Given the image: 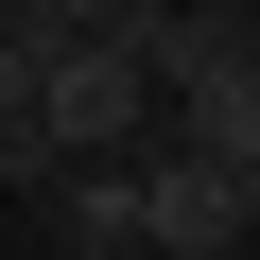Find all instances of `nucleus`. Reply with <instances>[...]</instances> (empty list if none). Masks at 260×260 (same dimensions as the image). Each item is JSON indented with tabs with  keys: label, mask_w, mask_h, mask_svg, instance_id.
I'll return each mask as SVG.
<instances>
[{
	"label": "nucleus",
	"mask_w": 260,
	"mask_h": 260,
	"mask_svg": "<svg viewBox=\"0 0 260 260\" xmlns=\"http://www.w3.org/2000/svg\"><path fill=\"white\" fill-rule=\"evenodd\" d=\"M156 104H174V139H208V156L260 174V18H191V0H174V35H156Z\"/></svg>",
	"instance_id": "1"
},
{
	"label": "nucleus",
	"mask_w": 260,
	"mask_h": 260,
	"mask_svg": "<svg viewBox=\"0 0 260 260\" xmlns=\"http://www.w3.org/2000/svg\"><path fill=\"white\" fill-rule=\"evenodd\" d=\"M18 121H35L52 156H139V121H156V70L121 52V35H52V52H35V104H18Z\"/></svg>",
	"instance_id": "2"
},
{
	"label": "nucleus",
	"mask_w": 260,
	"mask_h": 260,
	"mask_svg": "<svg viewBox=\"0 0 260 260\" xmlns=\"http://www.w3.org/2000/svg\"><path fill=\"white\" fill-rule=\"evenodd\" d=\"M243 225H260V174L243 156H208V139L139 156V260H225Z\"/></svg>",
	"instance_id": "3"
},
{
	"label": "nucleus",
	"mask_w": 260,
	"mask_h": 260,
	"mask_svg": "<svg viewBox=\"0 0 260 260\" xmlns=\"http://www.w3.org/2000/svg\"><path fill=\"white\" fill-rule=\"evenodd\" d=\"M35 52H52V18H0V121L35 104Z\"/></svg>",
	"instance_id": "4"
},
{
	"label": "nucleus",
	"mask_w": 260,
	"mask_h": 260,
	"mask_svg": "<svg viewBox=\"0 0 260 260\" xmlns=\"http://www.w3.org/2000/svg\"><path fill=\"white\" fill-rule=\"evenodd\" d=\"M18 18H52V35H87V18H121V0H18Z\"/></svg>",
	"instance_id": "5"
}]
</instances>
